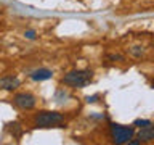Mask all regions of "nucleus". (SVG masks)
<instances>
[{
	"instance_id": "f8f14e48",
	"label": "nucleus",
	"mask_w": 154,
	"mask_h": 145,
	"mask_svg": "<svg viewBox=\"0 0 154 145\" xmlns=\"http://www.w3.org/2000/svg\"><path fill=\"white\" fill-rule=\"evenodd\" d=\"M24 36H26L27 39H31V40H32V39H35V31H32V29H29V31H26V32H24Z\"/></svg>"
},
{
	"instance_id": "1a4fd4ad",
	"label": "nucleus",
	"mask_w": 154,
	"mask_h": 145,
	"mask_svg": "<svg viewBox=\"0 0 154 145\" xmlns=\"http://www.w3.org/2000/svg\"><path fill=\"white\" fill-rule=\"evenodd\" d=\"M149 124H152L151 123V121H149V119H141V118H140V119H135L133 121V127H144V126H149Z\"/></svg>"
},
{
	"instance_id": "423d86ee",
	"label": "nucleus",
	"mask_w": 154,
	"mask_h": 145,
	"mask_svg": "<svg viewBox=\"0 0 154 145\" xmlns=\"http://www.w3.org/2000/svg\"><path fill=\"white\" fill-rule=\"evenodd\" d=\"M138 139L141 143H149L154 140V127L152 124L149 126H144V127H140L138 130Z\"/></svg>"
},
{
	"instance_id": "7ed1b4c3",
	"label": "nucleus",
	"mask_w": 154,
	"mask_h": 145,
	"mask_svg": "<svg viewBox=\"0 0 154 145\" xmlns=\"http://www.w3.org/2000/svg\"><path fill=\"white\" fill-rule=\"evenodd\" d=\"M109 135L114 143H127L132 137H135L133 126H122V124H109Z\"/></svg>"
},
{
	"instance_id": "20e7f679",
	"label": "nucleus",
	"mask_w": 154,
	"mask_h": 145,
	"mask_svg": "<svg viewBox=\"0 0 154 145\" xmlns=\"http://www.w3.org/2000/svg\"><path fill=\"white\" fill-rule=\"evenodd\" d=\"M13 103L21 110H32L35 106V97L29 92H19L13 97Z\"/></svg>"
},
{
	"instance_id": "9b49d317",
	"label": "nucleus",
	"mask_w": 154,
	"mask_h": 145,
	"mask_svg": "<svg viewBox=\"0 0 154 145\" xmlns=\"http://www.w3.org/2000/svg\"><path fill=\"white\" fill-rule=\"evenodd\" d=\"M130 53H132L133 56H141V55H143V47L135 45V47H132V50H130Z\"/></svg>"
},
{
	"instance_id": "9d476101",
	"label": "nucleus",
	"mask_w": 154,
	"mask_h": 145,
	"mask_svg": "<svg viewBox=\"0 0 154 145\" xmlns=\"http://www.w3.org/2000/svg\"><path fill=\"white\" fill-rule=\"evenodd\" d=\"M106 58L111 61H124V56L119 55V53H109V55H106Z\"/></svg>"
},
{
	"instance_id": "0eeeda50",
	"label": "nucleus",
	"mask_w": 154,
	"mask_h": 145,
	"mask_svg": "<svg viewBox=\"0 0 154 145\" xmlns=\"http://www.w3.org/2000/svg\"><path fill=\"white\" fill-rule=\"evenodd\" d=\"M53 77V72L50 69H47V68H40V69H35V71H32V74H31V79L32 81H37V82H40V81H47V79H51Z\"/></svg>"
},
{
	"instance_id": "39448f33",
	"label": "nucleus",
	"mask_w": 154,
	"mask_h": 145,
	"mask_svg": "<svg viewBox=\"0 0 154 145\" xmlns=\"http://www.w3.org/2000/svg\"><path fill=\"white\" fill-rule=\"evenodd\" d=\"M19 84H21V81L16 76H3L0 79V89L3 90H14L19 87Z\"/></svg>"
},
{
	"instance_id": "f03ea898",
	"label": "nucleus",
	"mask_w": 154,
	"mask_h": 145,
	"mask_svg": "<svg viewBox=\"0 0 154 145\" xmlns=\"http://www.w3.org/2000/svg\"><path fill=\"white\" fill-rule=\"evenodd\" d=\"M64 123V116L58 111H40L34 118V126L35 127H56Z\"/></svg>"
},
{
	"instance_id": "6e6552de",
	"label": "nucleus",
	"mask_w": 154,
	"mask_h": 145,
	"mask_svg": "<svg viewBox=\"0 0 154 145\" xmlns=\"http://www.w3.org/2000/svg\"><path fill=\"white\" fill-rule=\"evenodd\" d=\"M10 134H11L14 139H19L23 135V127L18 123H11L10 124Z\"/></svg>"
},
{
	"instance_id": "f257e3e1",
	"label": "nucleus",
	"mask_w": 154,
	"mask_h": 145,
	"mask_svg": "<svg viewBox=\"0 0 154 145\" xmlns=\"http://www.w3.org/2000/svg\"><path fill=\"white\" fill-rule=\"evenodd\" d=\"M91 79H93V72L90 69H72L67 74H64L61 82L64 85L74 87V89H82V87L88 85Z\"/></svg>"
}]
</instances>
